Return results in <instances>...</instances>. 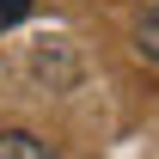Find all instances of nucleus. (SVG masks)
<instances>
[{
    "mask_svg": "<svg viewBox=\"0 0 159 159\" xmlns=\"http://www.w3.org/2000/svg\"><path fill=\"white\" fill-rule=\"evenodd\" d=\"M0 159H61L49 141L37 135H25V129H12V135H0Z\"/></svg>",
    "mask_w": 159,
    "mask_h": 159,
    "instance_id": "obj_1",
    "label": "nucleus"
},
{
    "mask_svg": "<svg viewBox=\"0 0 159 159\" xmlns=\"http://www.w3.org/2000/svg\"><path fill=\"white\" fill-rule=\"evenodd\" d=\"M135 49L147 61H159V12H147V19H141V31H135Z\"/></svg>",
    "mask_w": 159,
    "mask_h": 159,
    "instance_id": "obj_2",
    "label": "nucleus"
},
{
    "mask_svg": "<svg viewBox=\"0 0 159 159\" xmlns=\"http://www.w3.org/2000/svg\"><path fill=\"white\" fill-rule=\"evenodd\" d=\"M25 12H31V0H0V31H6V25H19Z\"/></svg>",
    "mask_w": 159,
    "mask_h": 159,
    "instance_id": "obj_3",
    "label": "nucleus"
}]
</instances>
